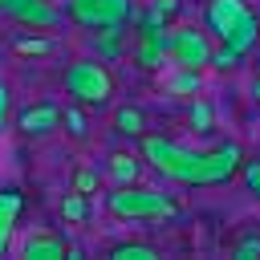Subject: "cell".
<instances>
[{
    "mask_svg": "<svg viewBox=\"0 0 260 260\" xmlns=\"http://www.w3.org/2000/svg\"><path fill=\"white\" fill-rule=\"evenodd\" d=\"M203 24L219 45H232L240 53H248L260 41V20L244 0H207L203 4Z\"/></svg>",
    "mask_w": 260,
    "mask_h": 260,
    "instance_id": "1",
    "label": "cell"
},
{
    "mask_svg": "<svg viewBox=\"0 0 260 260\" xmlns=\"http://www.w3.org/2000/svg\"><path fill=\"white\" fill-rule=\"evenodd\" d=\"M61 85H65L69 102H77V106H85V110H106V106L114 102V89H118V81H114L110 65H106V61H98V57L69 61V65H65Z\"/></svg>",
    "mask_w": 260,
    "mask_h": 260,
    "instance_id": "2",
    "label": "cell"
},
{
    "mask_svg": "<svg viewBox=\"0 0 260 260\" xmlns=\"http://www.w3.org/2000/svg\"><path fill=\"white\" fill-rule=\"evenodd\" d=\"M106 211L114 219H167V215H175V203L162 191L130 183V187H114L106 195Z\"/></svg>",
    "mask_w": 260,
    "mask_h": 260,
    "instance_id": "3",
    "label": "cell"
},
{
    "mask_svg": "<svg viewBox=\"0 0 260 260\" xmlns=\"http://www.w3.org/2000/svg\"><path fill=\"white\" fill-rule=\"evenodd\" d=\"M138 154H142L146 167H154L162 179L183 183V187H187V179H191V171H195V158H199V150H187L183 142L162 138V134H142V150H138Z\"/></svg>",
    "mask_w": 260,
    "mask_h": 260,
    "instance_id": "4",
    "label": "cell"
},
{
    "mask_svg": "<svg viewBox=\"0 0 260 260\" xmlns=\"http://www.w3.org/2000/svg\"><path fill=\"white\" fill-rule=\"evenodd\" d=\"M240 162H244L240 142H219L215 150H199L187 187H223V183H232L240 175Z\"/></svg>",
    "mask_w": 260,
    "mask_h": 260,
    "instance_id": "5",
    "label": "cell"
},
{
    "mask_svg": "<svg viewBox=\"0 0 260 260\" xmlns=\"http://www.w3.org/2000/svg\"><path fill=\"white\" fill-rule=\"evenodd\" d=\"M65 16L77 24V28H114V24H126L134 20L138 12L130 8V0H69L65 4Z\"/></svg>",
    "mask_w": 260,
    "mask_h": 260,
    "instance_id": "6",
    "label": "cell"
},
{
    "mask_svg": "<svg viewBox=\"0 0 260 260\" xmlns=\"http://www.w3.org/2000/svg\"><path fill=\"white\" fill-rule=\"evenodd\" d=\"M171 53V24H142L138 20V32L130 41V57L138 69H162Z\"/></svg>",
    "mask_w": 260,
    "mask_h": 260,
    "instance_id": "7",
    "label": "cell"
},
{
    "mask_svg": "<svg viewBox=\"0 0 260 260\" xmlns=\"http://www.w3.org/2000/svg\"><path fill=\"white\" fill-rule=\"evenodd\" d=\"M167 61L183 65V69L211 65V37L203 28H171V53H167Z\"/></svg>",
    "mask_w": 260,
    "mask_h": 260,
    "instance_id": "8",
    "label": "cell"
},
{
    "mask_svg": "<svg viewBox=\"0 0 260 260\" xmlns=\"http://www.w3.org/2000/svg\"><path fill=\"white\" fill-rule=\"evenodd\" d=\"M16 130L24 138H49L53 130H61V106L57 102H37V106H24L16 114Z\"/></svg>",
    "mask_w": 260,
    "mask_h": 260,
    "instance_id": "9",
    "label": "cell"
},
{
    "mask_svg": "<svg viewBox=\"0 0 260 260\" xmlns=\"http://www.w3.org/2000/svg\"><path fill=\"white\" fill-rule=\"evenodd\" d=\"M12 20H16L20 28L53 32V28H61V24H65V8H57L53 0H20V4H16V12H12Z\"/></svg>",
    "mask_w": 260,
    "mask_h": 260,
    "instance_id": "10",
    "label": "cell"
},
{
    "mask_svg": "<svg viewBox=\"0 0 260 260\" xmlns=\"http://www.w3.org/2000/svg\"><path fill=\"white\" fill-rule=\"evenodd\" d=\"M24 256L28 260H65L69 256V244L61 236H53V232H32L24 240Z\"/></svg>",
    "mask_w": 260,
    "mask_h": 260,
    "instance_id": "11",
    "label": "cell"
},
{
    "mask_svg": "<svg viewBox=\"0 0 260 260\" xmlns=\"http://www.w3.org/2000/svg\"><path fill=\"white\" fill-rule=\"evenodd\" d=\"M12 53H20V57H49V53H57V37L41 32V28H24V32L12 37Z\"/></svg>",
    "mask_w": 260,
    "mask_h": 260,
    "instance_id": "12",
    "label": "cell"
},
{
    "mask_svg": "<svg viewBox=\"0 0 260 260\" xmlns=\"http://www.w3.org/2000/svg\"><path fill=\"white\" fill-rule=\"evenodd\" d=\"M106 167H110V183H114V187H130V183H138V175H142V154L114 150Z\"/></svg>",
    "mask_w": 260,
    "mask_h": 260,
    "instance_id": "13",
    "label": "cell"
},
{
    "mask_svg": "<svg viewBox=\"0 0 260 260\" xmlns=\"http://www.w3.org/2000/svg\"><path fill=\"white\" fill-rule=\"evenodd\" d=\"M20 207H24L20 191H0V256H4L8 244H12V232H16V219H20Z\"/></svg>",
    "mask_w": 260,
    "mask_h": 260,
    "instance_id": "14",
    "label": "cell"
},
{
    "mask_svg": "<svg viewBox=\"0 0 260 260\" xmlns=\"http://www.w3.org/2000/svg\"><path fill=\"white\" fill-rule=\"evenodd\" d=\"M122 32H126L122 24H114V28H98V32H93V53H98V61H118V57L130 49Z\"/></svg>",
    "mask_w": 260,
    "mask_h": 260,
    "instance_id": "15",
    "label": "cell"
},
{
    "mask_svg": "<svg viewBox=\"0 0 260 260\" xmlns=\"http://www.w3.org/2000/svg\"><path fill=\"white\" fill-rule=\"evenodd\" d=\"M167 93H175V98H195V93H203V77H199V69H183V65H175L171 73H167Z\"/></svg>",
    "mask_w": 260,
    "mask_h": 260,
    "instance_id": "16",
    "label": "cell"
},
{
    "mask_svg": "<svg viewBox=\"0 0 260 260\" xmlns=\"http://www.w3.org/2000/svg\"><path fill=\"white\" fill-rule=\"evenodd\" d=\"M110 126H114V134H122V138H142V134H146V114H142L138 106H118L114 118H110Z\"/></svg>",
    "mask_w": 260,
    "mask_h": 260,
    "instance_id": "17",
    "label": "cell"
},
{
    "mask_svg": "<svg viewBox=\"0 0 260 260\" xmlns=\"http://www.w3.org/2000/svg\"><path fill=\"white\" fill-rule=\"evenodd\" d=\"M187 122H191V130L195 134H211L215 130V110H211V102L207 98H187Z\"/></svg>",
    "mask_w": 260,
    "mask_h": 260,
    "instance_id": "18",
    "label": "cell"
},
{
    "mask_svg": "<svg viewBox=\"0 0 260 260\" xmlns=\"http://www.w3.org/2000/svg\"><path fill=\"white\" fill-rule=\"evenodd\" d=\"M61 130H65L73 142H85V138H89V110L77 106V102L65 106V110H61Z\"/></svg>",
    "mask_w": 260,
    "mask_h": 260,
    "instance_id": "19",
    "label": "cell"
},
{
    "mask_svg": "<svg viewBox=\"0 0 260 260\" xmlns=\"http://www.w3.org/2000/svg\"><path fill=\"white\" fill-rule=\"evenodd\" d=\"M110 260H158V248L142 244V240H126V244L110 248Z\"/></svg>",
    "mask_w": 260,
    "mask_h": 260,
    "instance_id": "20",
    "label": "cell"
},
{
    "mask_svg": "<svg viewBox=\"0 0 260 260\" xmlns=\"http://www.w3.org/2000/svg\"><path fill=\"white\" fill-rule=\"evenodd\" d=\"M61 215L69 219V223H85L89 219V195H81V191H65V199H61Z\"/></svg>",
    "mask_w": 260,
    "mask_h": 260,
    "instance_id": "21",
    "label": "cell"
},
{
    "mask_svg": "<svg viewBox=\"0 0 260 260\" xmlns=\"http://www.w3.org/2000/svg\"><path fill=\"white\" fill-rule=\"evenodd\" d=\"M179 0H146V12L138 16L142 24H175Z\"/></svg>",
    "mask_w": 260,
    "mask_h": 260,
    "instance_id": "22",
    "label": "cell"
},
{
    "mask_svg": "<svg viewBox=\"0 0 260 260\" xmlns=\"http://www.w3.org/2000/svg\"><path fill=\"white\" fill-rule=\"evenodd\" d=\"M240 183H244V191H248L252 199H260V154L240 162Z\"/></svg>",
    "mask_w": 260,
    "mask_h": 260,
    "instance_id": "23",
    "label": "cell"
},
{
    "mask_svg": "<svg viewBox=\"0 0 260 260\" xmlns=\"http://www.w3.org/2000/svg\"><path fill=\"white\" fill-rule=\"evenodd\" d=\"M240 61H244V53H240V49H232V45L211 49V65H215V69H236Z\"/></svg>",
    "mask_w": 260,
    "mask_h": 260,
    "instance_id": "24",
    "label": "cell"
},
{
    "mask_svg": "<svg viewBox=\"0 0 260 260\" xmlns=\"http://www.w3.org/2000/svg\"><path fill=\"white\" fill-rule=\"evenodd\" d=\"M69 187H73V191H81V195L98 191V171H93V167H77V171H73V179H69Z\"/></svg>",
    "mask_w": 260,
    "mask_h": 260,
    "instance_id": "25",
    "label": "cell"
},
{
    "mask_svg": "<svg viewBox=\"0 0 260 260\" xmlns=\"http://www.w3.org/2000/svg\"><path fill=\"white\" fill-rule=\"evenodd\" d=\"M232 256L236 260H260V236H244L232 244Z\"/></svg>",
    "mask_w": 260,
    "mask_h": 260,
    "instance_id": "26",
    "label": "cell"
},
{
    "mask_svg": "<svg viewBox=\"0 0 260 260\" xmlns=\"http://www.w3.org/2000/svg\"><path fill=\"white\" fill-rule=\"evenodd\" d=\"M8 122H12V89L0 81V130H8Z\"/></svg>",
    "mask_w": 260,
    "mask_h": 260,
    "instance_id": "27",
    "label": "cell"
},
{
    "mask_svg": "<svg viewBox=\"0 0 260 260\" xmlns=\"http://www.w3.org/2000/svg\"><path fill=\"white\" fill-rule=\"evenodd\" d=\"M252 102H256V106H260V73H256V77H252Z\"/></svg>",
    "mask_w": 260,
    "mask_h": 260,
    "instance_id": "28",
    "label": "cell"
},
{
    "mask_svg": "<svg viewBox=\"0 0 260 260\" xmlns=\"http://www.w3.org/2000/svg\"><path fill=\"white\" fill-rule=\"evenodd\" d=\"M256 20H260V12H256Z\"/></svg>",
    "mask_w": 260,
    "mask_h": 260,
    "instance_id": "29",
    "label": "cell"
}]
</instances>
